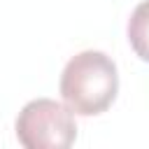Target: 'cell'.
<instances>
[{
  "instance_id": "obj_1",
  "label": "cell",
  "mask_w": 149,
  "mask_h": 149,
  "mask_svg": "<svg viewBox=\"0 0 149 149\" xmlns=\"http://www.w3.org/2000/svg\"><path fill=\"white\" fill-rule=\"evenodd\" d=\"M63 102L79 116L102 114L119 93L116 63L102 51H81L72 56L58 84Z\"/></svg>"
},
{
  "instance_id": "obj_2",
  "label": "cell",
  "mask_w": 149,
  "mask_h": 149,
  "mask_svg": "<svg viewBox=\"0 0 149 149\" xmlns=\"http://www.w3.org/2000/svg\"><path fill=\"white\" fill-rule=\"evenodd\" d=\"M14 128L26 149H68L77 140L74 112L51 98H37L23 105Z\"/></svg>"
},
{
  "instance_id": "obj_3",
  "label": "cell",
  "mask_w": 149,
  "mask_h": 149,
  "mask_svg": "<svg viewBox=\"0 0 149 149\" xmlns=\"http://www.w3.org/2000/svg\"><path fill=\"white\" fill-rule=\"evenodd\" d=\"M128 42L137 58L149 63V0H142L128 19Z\"/></svg>"
}]
</instances>
